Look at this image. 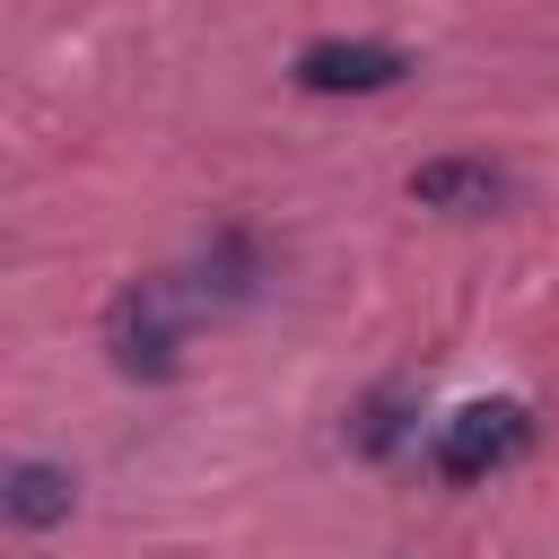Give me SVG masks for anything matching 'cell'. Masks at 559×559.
Listing matches in <instances>:
<instances>
[{"mask_svg":"<svg viewBox=\"0 0 559 559\" xmlns=\"http://www.w3.org/2000/svg\"><path fill=\"white\" fill-rule=\"evenodd\" d=\"M515 445H524V402H463V411L445 419V437H437V472H445V480H480V472H498Z\"/></svg>","mask_w":559,"mask_h":559,"instance_id":"obj_1","label":"cell"},{"mask_svg":"<svg viewBox=\"0 0 559 559\" xmlns=\"http://www.w3.org/2000/svg\"><path fill=\"white\" fill-rule=\"evenodd\" d=\"M105 341H114V367L122 376H175V306H166V288H131V297H114V314H105Z\"/></svg>","mask_w":559,"mask_h":559,"instance_id":"obj_2","label":"cell"},{"mask_svg":"<svg viewBox=\"0 0 559 559\" xmlns=\"http://www.w3.org/2000/svg\"><path fill=\"white\" fill-rule=\"evenodd\" d=\"M402 70H411V52H393V44H306L297 52V87H314V96H376Z\"/></svg>","mask_w":559,"mask_h":559,"instance_id":"obj_3","label":"cell"},{"mask_svg":"<svg viewBox=\"0 0 559 559\" xmlns=\"http://www.w3.org/2000/svg\"><path fill=\"white\" fill-rule=\"evenodd\" d=\"M498 192H507V175L480 157H428L411 175V201H428V210H489Z\"/></svg>","mask_w":559,"mask_h":559,"instance_id":"obj_4","label":"cell"},{"mask_svg":"<svg viewBox=\"0 0 559 559\" xmlns=\"http://www.w3.org/2000/svg\"><path fill=\"white\" fill-rule=\"evenodd\" d=\"M9 515L35 524V533L61 524V515H70V472H61V463H9Z\"/></svg>","mask_w":559,"mask_h":559,"instance_id":"obj_5","label":"cell"}]
</instances>
